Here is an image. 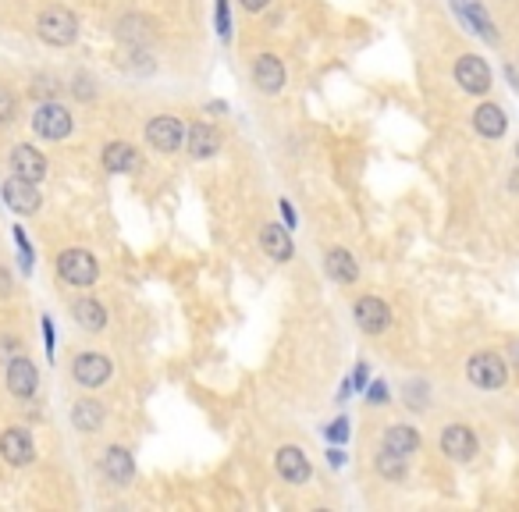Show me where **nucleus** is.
<instances>
[{
    "label": "nucleus",
    "instance_id": "f257e3e1",
    "mask_svg": "<svg viewBox=\"0 0 519 512\" xmlns=\"http://www.w3.org/2000/svg\"><path fill=\"white\" fill-rule=\"evenodd\" d=\"M36 32L50 47H72L79 39V18L68 7H47L36 22Z\"/></svg>",
    "mask_w": 519,
    "mask_h": 512
},
{
    "label": "nucleus",
    "instance_id": "39448f33",
    "mask_svg": "<svg viewBox=\"0 0 519 512\" xmlns=\"http://www.w3.org/2000/svg\"><path fill=\"white\" fill-rule=\"evenodd\" d=\"M146 143L160 153H175L182 143H186V128L178 117H153L146 125Z\"/></svg>",
    "mask_w": 519,
    "mask_h": 512
},
{
    "label": "nucleus",
    "instance_id": "7c9ffc66",
    "mask_svg": "<svg viewBox=\"0 0 519 512\" xmlns=\"http://www.w3.org/2000/svg\"><path fill=\"white\" fill-rule=\"evenodd\" d=\"M32 93H36V97H50V93H57V82H50V79H39Z\"/></svg>",
    "mask_w": 519,
    "mask_h": 512
},
{
    "label": "nucleus",
    "instance_id": "423d86ee",
    "mask_svg": "<svg viewBox=\"0 0 519 512\" xmlns=\"http://www.w3.org/2000/svg\"><path fill=\"white\" fill-rule=\"evenodd\" d=\"M455 82H459L466 93H488V90H491V68L484 65V57L466 54V57H459V65H455Z\"/></svg>",
    "mask_w": 519,
    "mask_h": 512
},
{
    "label": "nucleus",
    "instance_id": "cd10ccee",
    "mask_svg": "<svg viewBox=\"0 0 519 512\" xmlns=\"http://www.w3.org/2000/svg\"><path fill=\"white\" fill-rule=\"evenodd\" d=\"M14 356H22V342H18L14 334H4V338H0V363H7V360H14Z\"/></svg>",
    "mask_w": 519,
    "mask_h": 512
},
{
    "label": "nucleus",
    "instance_id": "f03ea898",
    "mask_svg": "<svg viewBox=\"0 0 519 512\" xmlns=\"http://www.w3.org/2000/svg\"><path fill=\"white\" fill-rule=\"evenodd\" d=\"M57 274H61L68 285H75V289H90V285L97 282L100 267H97L93 253H86V249H65V253L57 256Z\"/></svg>",
    "mask_w": 519,
    "mask_h": 512
},
{
    "label": "nucleus",
    "instance_id": "b1692460",
    "mask_svg": "<svg viewBox=\"0 0 519 512\" xmlns=\"http://www.w3.org/2000/svg\"><path fill=\"white\" fill-rule=\"evenodd\" d=\"M463 18H466V25H473L488 43H495L498 39V29H495V22L488 18V11L477 4V0H466V7H463Z\"/></svg>",
    "mask_w": 519,
    "mask_h": 512
},
{
    "label": "nucleus",
    "instance_id": "6ab92c4d",
    "mask_svg": "<svg viewBox=\"0 0 519 512\" xmlns=\"http://www.w3.org/2000/svg\"><path fill=\"white\" fill-rule=\"evenodd\" d=\"M260 246H264L267 256H274L278 264L292 260V239H289V231H285L281 224H267V228L260 231Z\"/></svg>",
    "mask_w": 519,
    "mask_h": 512
},
{
    "label": "nucleus",
    "instance_id": "dca6fc26",
    "mask_svg": "<svg viewBox=\"0 0 519 512\" xmlns=\"http://www.w3.org/2000/svg\"><path fill=\"white\" fill-rule=\"evenodd\" d=\"M104 473L114 481V484H128V481H132V473H135L132 452H128V448H121V445L107 448L104 452Z\"/></svg>",
    "mask_w": 519,
    "mask_h": 512
},
{
    "label": "nucleus",
    "instance_id": "c85d7f7f",
    "mask_svg": "<svg viewBox=\"0 0 519 512\" xmlns=\"http://www.w3.org/2000/svg\"><path fill=\"white\" fill-rule=\"evenodd\" d=\"M327 438H331V441H345V438H349V420H334V423L327 427Z\"/></svg>",
    "mask_w": 519,
    "mask_h": 512
},
{
    "label": "nucleus",
    "instance_id": "c756f323",
    "mask_svg": "<svg viewBox=\"0 0 519 512\" xmlns=\"http://www.w3.org/2000/svg\"><path fill=\"white\" fill-rule=\"evenodd\" d=\"M370 403H374V406H385V403H388V388H385V385H370Z\"/></svg>",
    "mask_w": 519,
    "mask_h": 512
},
{
    "label": "nucleus",
    "instance_id": "0eeeda50",
    "mask_svg": "<svg viewBox=\"0 0 519 512\" xmlns=\"http://www.w3.org/2000/svg\"><path fill=\"white\" fill-rule=\"evenodd\" d=\"M36 385H39V374L32 367L29 356H14L7 360V392L14 399H32L36 395Z\"/></svg>",
    "mask_w": 519,
    "mask_h": 512
},
{
    "label": "nucleus",
    "instance_id": "4be33fe9",
    "mask_svg": "<svg viewBox=\"0 0 519 512\" xmlns=\"http://www.w3.org/2000/svg\"><path fill=\"white\" fill-rule=\"evenodd\" d=\"M186 139H189V143H186L189 153L200 157V161H203V157H213L217 146H221V135H217V128H210V125H193Z\"/></svg>",
    "mask_w": 519,
    "mask_h": 512
},
{
    "label": "nucleus",
    "instance_id": "7ed1b4c3",
    "mask_svg": "<svg viewBox=\"0 0 519 512\" xmlns=\"http://www.w3.org/2000/svg\"><path fill=\"white\" fill-rule=\"evenodd\" d=\"M466 374H470V381L477 388H488V392H495V388H502L509 381V367H506V360L498 352H477L470 360Z\"/></svg>",
    "mask_w": 519,
    "mask_h": 512
},
{
    "label": "nucleus",
    "instance_id": "9d476101",
    "mask_svg": "<svg viewBox=\"0 0 519 512\" xmlns=\"http://www.w3.org/2000/svg\"><path fill=\"white\" fill-rule=\"evenodd\" d=\"M356 324H359L367 334H381V331H388V324H392V309H388V303H381L377 296H363V299L356 303Z\"/></svg>",
    "mask_w": 519,
    "mask_h": 512
},
{
    "label": "nucleus",
    "instance_id": "f3484780",
    "mask_svg": "<svg viewBox=\"0 0 519 512\" xmlns=\"http://www.w3.org/2000/svg\"><path fill=\"white\" fill-rule=\"evenodd\" d=\"M473 125H477V132L480 135H488V139H498V135H506V110L498 107V103H480L477 107V114H473Z\"/></svg>",
    "mask_w": 519,
    "mask_h": 512
},
{
    "label": "nucleus",
    "instance_id": "bb28decb",
    "mask_svg": "<svg viewBox=\"0 0 519 512\" xmlns=\"http://www.w3.org/2000/svg\"><path fill=\"white\" fill-rule=\"evenodd\" d=\"M14 114H18V103H14V97H11L7 86H0V125L14 121Z\"/></svg>",
    "mask_w": 519,
    "mask_h": 512
},
{
    "label": "nucleus",
    "instance_id": "a878e982",
    "mask_svg": "<svg viewBox=\"0 0 519 512\" xmlns=\"http://www.w3.org/2000/svg\"><path fill=\"white\" fill-rule=\"evenodd\" d=\"M377 470H381V473H385L388 481H402V477H406V459L385 448V452L377 456Z\"/></svg>",
    "mask_w": 519,
    "mask_h": 512
},
{
    "label": "nucleus",
    "instance_id": "5701e85b",
    "mask_svg": "<svg viewBox=\"0 0 519 512\" xmlns=\"http://www.w3.org/2000/svg\"><path fill=\"white\" fill-rule=\"evenodd\" d=\"M72 423H75L79 430H100V423H104V406H100L97 399H82V403H75V410H72Z\"/></svg>",
    "mask_w": 519,
    "mask_h": 512
},
{
    "label": "nucleus",
    "instance_id": "a211bd4d",
    "mask_svg": "<svg viewBox=\"0 0 519 512\" xmlns=\"http://www.w3.org/2000/svg\"><path fill=\"white\" fill-rule=\"evenodd\" d=\"M139 153L128 146V143H110L104 150V168L114 175H128V171H139Z\"/></svg>",
    "mask_w": 519,
    "mask_h": 512
},
{
    "label": "nucleus",
    "instance_id": "1a4fd4ad",
    "mask_svg": "<svg viewBox=\"0 0 519 512\" xmlns=\"http://www.w3.org/2000/svg\"><path fill=\"white\" fill-rule=\"evenodd\" d=\"M441 448H445L448 459H459V463L473 459L477 456V434L470 427H463V423H448L445 434H441Z\"/></svg>",
    "mask_w": 519,
    "mask_h": 512
},
{
    "label": "nucleus",
    "instance_id": "2f4dec72",
    "mask_svg": "<svg viewBox=\"0 0 519 512\" xmlns=\"http://www.w3.org/2000/svg\"><path fill=\"white\" fill-rule=\"evenodd\" d=\"M238 4H242L246 11H264V7H267V0H238Z\"/></svg>",
    "mask_w": 519,
    "mask_h": 512
},
{
    "label": "nucleus",
    "instance_id": "9b49d317",
    "mask_svg": "<svg viewBox=\"0 0 519 512\" xmlns=\"http://www.w3.org/2000/svg\"><path fill=\"white\" fill-rule=\"evenodd\" d=\"M0 456L11 463V466H29L36 448H32V438L22 430V427H11L0 434Z\"/></svg>",
    "mask_w": 519,
    "mask_h": 512
},
{
    "label": "nucleus",
    "instance_id": "473e14b6",
    "mask_svg": "<svg viewBox=\"0 0 519 512\" xmlns=\"http://www.w3.org/2000/svg\"><path fill=\"white\" fill-rule=\"evenodd\" d=\"M516 153H519V146H516Z\"/></svg>",
    "mask_w": 519,
    "mask_h": 512
},
{
    "label": "nucleus",
    "instance_id": "6e6552de",
    "mask_svg": "<svg viewBox=\"0 0 519 512\" xmlns=\"http://www.w3.org/2000/svg\"><path fill=\"white\" fill-rule=\"evenodd\" d=\"M72 377H75L79 385H86V388H100V385H107V377H110V360L100 356V352H82V356H75V363H72Z\"/></svg>",
    "mask_w": 519,
    "mask_h": 512
},
{
    "label": "nucleus",
    "instance_id": "393cba45",
    "mask_svg": "<svg viewBox=\"0 0 519 512\" xmlns=\"http://www.w3.org/2000/svg\"><path fill=\"white\" fill-rule=\"evenodd\" d=\"M72 313H75V320L86 327V331H104L107 324V309L97 303V299H79L75 307H72Z\"/></svg>",
    "mask_w": 519,
    "mask_h": 512
},
{
    "label": "nucleus",
    "instance_id": "aec40b11",
    "mask_svg": "<svg viewBox=\"0 0 519 512\" xmlns=\"http://www.w3.org/2000/svg\"><path fill=\"white\" fill-rule=\"evenodd\" d=\"M385 448L395 452V456H402V459H410L416 448H420V434H416V427H406V423L388 427V434H385Z\"/></svg>",
    "mask_w": 519,
    "mask_h": 512
},
{
    "label": "nucleus",
    "instance_id": "4468645a",
    "mask_svg": "<svg viewBox=\"0 0 519 512\" xmlns=\"http://www.w3.org/2000/svg\"><path fill=\"white\" fill-rule=\"evenodd\" d=\"M278 473H281L289 484H307V481H310V459H307V452L296 448V445H285V448L278 452Z\"/></svg>",
    "mask_w": 519,
    "mask_h": 512
},
{
    "label": "nucleus",
    "instance_id": "f8f14e48",
    "mask_svg": "<svg viewBox=\"0 0 519 512\" xmlns=\"http://www.w3.org/2000/svg\"><path fill=\"white\" fill-rule=\"evenodd\" d=\"M4 200L14 213H36L39 210V189L36 182H25V178H7L4 182Z\"/></svg>",
    "mask_w": 519,
    "mask_h": 512
},
{
    "label": "nucleus",
    "instance_id": "20e7f679",
    "mask_svg": "<svg viewBox=\"0 0 519 512\" xmlns=\"http://www.w3.org/2000/svg\"><path fill=\"white\" fill-rule=\"evenodd\" d=\"M32 128H36V135H43V139H50V143L68 139V135H72V114H68L61 103L47 100V103L36 107V114H32Z\"/></svg>",
    "mask_w": 519,
    "mask_h": 512
},
{
    "label": "nucleus",
    "instance_id": "2eb2a0df",
    "mask_svg": "<svg viewBox=\"0 0 519 512\" xmlns=\"http://www.w3.org/2000/svg\"><path fill=\"white\" fill-rule=\"evenodd\" d=\"M253 82H256L260 93H278V90L285 86V68H281V61H278L274 54L256 57V65H253Z\"/></svg>",
    "mask_w": 519,
    "mask_h": 512
},
{
    "label": "nucleus",
    "instance_id": "ddd939ff",
    "mask_svg": "<svg viewBox=\"0 0 519 512\" xmlns=\"http://www.w3.org/2000/svg\"><path fill=\"white\" fill-rule=\"evenodd\" d=\"M11 171L18 175V178H25V182H43V175H47V161H43V153L39 150H32V146H14L11 150Z\"/></svg>",
    "mask_w": 519,
    "mask_h": 512
},
{
    "label": "nucleus",
    "instance_id": "412c9836",
    "mask_svg": "<svg viewBox=\"0 0 519 512\" xmlns=\"http://www.w3.org/2000/svg\"><path fill=\"white\" fill-rule=\"evenodd\" d=\"M324 267H327V274H331L338 285H352V282L359 278V267H356V260H352L349 249H331Z\"/></svg>",
    "mask_w": 519,
    "mask_h": 512
}]
</instances>
